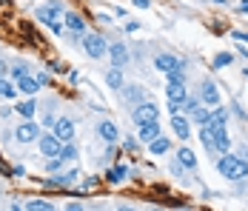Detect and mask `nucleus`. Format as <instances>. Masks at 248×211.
<instances>
[{
    "label": "nucleus",
    "mask_w": 248,
    "mask_h": 211,
    "mask_svg": "<svg viewBox=\"0 0 248 211\" xmlns=\"http://www.w3.org/2000/svg\"><path fill=\"white\" fill-rule=\"evenodd\" d=\"M6 71H9V66H6V63L0 60V77H6Z\"/></svg>",
    "instance_id": "40"
},
{
    "label": "nucleus",
    "mask_w": 248,
    "mask_h": 211,
    "mask_svg": "<svg viewBox=\"0 0 248 211\" xmlns=\"http://www.w3.org/2000/svg\"><path fill=\"white\" fill-rule=\"evenodd\" d=\"M63 23L69 26V32H75V34H86V23H83V17L77 12H66L63 15Z\"/></svg>",
    "instance_id": "12"
},
{
    "label": "nucleus",
    "mask_w": 248,
    "mask_h": 211,
    "mask_svg": "<svg viewBox=\"0 0 248 211\" xmlns=\"http://www.w3.org/2000/svg\"><path fill=\"white\" fill-rule=\"evenodd\" d=\"M217 168H220V174H223L225 180H246L248 177V163L246 160H240V157H234L231 151L220 157Z\"/></svg>",
    "instance_id": "1"
},
{
    "label": "nucleus",
    "mask_w": 248,
    "mask_h": 211,
    "mask_svg": "<svg viewBox=\"0 0 248 211\" xmlns=\"http://www.w3.org/2000/svg\"><path fill=\"white\" fill-rule=\"evenodd\" d=\"M231 63H234V54L231 51H220L214 57V69H223V66H231Z\"/></svg>",
    "instance_id": "27"
},
{
    "label": "nucleus",
    "mask_w": 248,
    "mask_h": 211,
    "mask_svg": "<svg viewBox=\"0 0 248 211\" xmlns=\"http://www.w3.org/2000/svg\"><path fill=\"white\" fill-rule=\"evenodd\" d=\"M154 66L163 71V74H169V83H183V60L180 57H174V54H157L154 57Z\"/></svg>",
    "instance_id": "2"
},
{
    "label": "nucleus",
    "mask_w": 248,
    "mask_h": 211,
    "mask_svg": "<svg viewBox=\"0 0 248 211\" xmlns=\"http://www.w3.org/2000/svg\"><path fill=\"white\" fill-rule=\"evenodd\" d=\"M234 40H240V43H248V34H246V32H234Z\"/></svg>",
    "instance_id": "35"
},
{
    "label": "nucleus",
    "mask_w": 248,
    "mask_h": 211,
    "mask_svg": "<svg viewBox=\"0 0 248 211\" xmlns=\"http://www.w3.org/2000/svg\"><path fill=\"white\" fill-rule=\"evenodd\" d=\"M108 57H111L114 69H123L125 63H128V49L123 43H114V46H108Z\"/></svg>",
    "instance_id": "10"
},
{
    "label": "nucleus",
    "mask_w": 248,
    "mask_h": 211,
    "mask_svg": "<svg viewBox=\"0 0 248 211\" xmlns=\"http://www.w3.org/2000/svg\"><path fill=\"white\" fill-rule=\"evenodd\" d=\"M26 74H29L26 63H15V66H12V80H15V83H17V80H23Z\"/></svg>",
    "instance_id": "31"
},
{
    "label": "nucleus",
    "mask_w": 248,
    "mask_h": 211,
    "mask_svg": "<svg viewBox=\"0 0 248 211\" xmlns=\"http://www.w3.org/2000/svg\"><path fill=\"white\" fill-rule=\"evenodd\" d=\"M154 211H160V209H154Z\"/></svg>",
    "instance_id": "45"
},
{
    "label": "nucleus",
    "mask_w": 248,
    "mask_h": 211,
    "mask_svg": "<svg viewBox=\"0 0 248 211\" xmlns=\"http://www.w3.org/2000/svg\"><path fill=\"white\" fill-rule=\"evenodd\" d=\"M12 211H23V209H20V206H12Z\"/></svg>",
    "instance_id": "42"
},
{
    "label": "nucleus",
    "mask_w": 248,
    "mask_h": 211,
    "mask_svg": "<svg viewBox=\"0 0 248 211\" xmlns=\"http://www.w3.org/2000/svg\"><path fill=\"white\" fill-rule=\"evenodd\" d=\"M157 120H160V106H154V103L134 106V123H137V129L140 126H149V123H157Z\"/></svg>",
    "instance_id": "4"
},
{
    "label": "nucleus",
    "mask_w": 248,
    "mask_h": 211,
    "mask_svg": "<svg viewBox=\"0 0 248 211\" xmlns=\"http://www.w3.org/2000/svg\"><path fill=\"white\" fill-rule=\"evenodd\" d=\"M34 80H37V86H46V83H49V74H37Z\"/></svg>",
    "instance_id": "37"
},
{
    "label": "nucleus",
    "mask_w": 248,
    "mask_h": 211,
    "mask_svg": "<svg viewBox=\"0 0 248 211\" xmlns=\"http://www.w3.org/2000/svg\"><path fill=\"white\" fill-rule=\"evenodd\" d=\"M15 137H17V143H34L40 137V129H37L34 120H23V123L15 129Z\"/></svg>",
    "instance_id": "6"
},
{
    "label": "nucleus",
    "mask_w": 248,
    "mask_h": 211,
    "mask_svg": "<svg viewBox=\"0 0 248 211\" xmlns=\"http://www.w3.org/2000/svg\"><path fill=\"white\" fill-rule=\"evenodd\" d=\"M228 148H231V140H228V131L220 129V131H214V151H220V154H228Z\"/></svg>",
    "instance_id": "16"
},
{
    "label": "nucleus",
    "mask_w": 248,
    "mask_h": 211,
    "mask_svg": "<svg viewBox=\"0 0 248 211\" xmlns=\"http://www.w3.org/2000/svg\"><path fill=\"white\" fill-rule=\"evenodd\" d=\"M123 100L125 103H143V89H137V86H125L123 89Z\"/></svg>",
    "instance_id": "20"
},
{
    "label": "nucleus",
    "mask_w": 248,
    "mask_h": 211,
    "mask_svg": "<svg viewBox=\"0 0 248 211\" xmlns=\"http://www.w3.org/2000/svg\"><path fill=\"white\" fill-rule=\"evenodd\" d=\"M240 12H243V15H248V0H243V6H240Z\"/></svg>",
    "instance_id": "41"
},
{
    "label": "nucleus",
    "mask_w": 248,
    "mask_h": 211,
    "mask_svg": "<svg viewBox=\"0 0 248 211\" xmlns=\"http://www.w3.org/2000/svg\"><path fill=\"white\" fill-rule=\"evenodd\" d=\"M125 174H128V168H125V165H114V168H108L106 180H108V183H123Z\"/></svg>",
    "instance_id": "21"
},
{
    "label": "nucleus",
    "mask_w": 248,
    "mask_h": 211,
    "mask_svg": "<svg viewBox=\"0 0 248 211\" xmlns=\"http://www.w3.org/2000/svg\"><path fill=\"white\" fill-rule=\"evenodd\" d=\"M106 86H108V89H123V71L111 66L108 74H106Z\"/></svg>",
    "instance_id": "18"
},
{
    "label": "nucleus",
    "mask_w": 248,
    "mask_h": 211,
    "mask_svg": "<svg viewBox=\"0 0 248 211\" xmlns=\"http://www.w3.org/2000/svg\"><path fill=\"white\" fill-rule=\"evenodd\" d=\"M131 3H134V6H140V9H149V6H151V0H131Z\"/></svg>",
    "instance_id": "38"
},
{
    "label": "nucleus",
    "mask_w": 248,
    "mask_h": 211,
    "mask_svg": "<svg viewBox=\"0 0 248 211\" xmlns=\"http://www.w3.org/2000/svg\"><path fill=\"white\" fill-rule=\"evenodd\" d=\"M137 134H140V140H143V143L157 140V137H160V120H157V123H149V126H140V129H137Z\"/></svg>",
    "instance_id": "14"
},
{
    "label": "nucleus",
    "mask_w": 248,
    "mask_h": 211,
    "mask_svg": "<svg viewBox=\"0 0 248 211\" xmlns=\"http://www.w3.org/2000/svg\"><path fill=\"white\" fill-rule=\"evenodd\" d=\"M37 146H40V154L49 157V160L60 157V148H63V143L57 140L54 134H40V137H37Z\"/></svg>",
    "instance_id": "5"
},
{
    "label": "nucleus",
    "mask_w": 248,
    "mask_h": 211,
    "mask_svg": "<svg viewBox=\"0 0 248 211\" xmlns=\"http://www.w3.org/2000/svg\"><path fill=\"white\" fill-rule=\"evenodd\" d=\"M171 129H174V134H177L180 140H188V134H191V120L186 117V114H174Z\"/></svg>",
    "instance_id": "9"
},
{
    "label": "nucleus",
    "mask_w": 248,
    "mask_h": 211,
    "mask_svg": "<svg viewBox=\"0 0 248 211\" xmlns=\"http://www.w3.org/2000/svg\"><path fill=\"white\" fill-rule=\"evenodd\" d=\"M200 100H202V106L205 109H211V106H217L220 103V89H217V83L214 80H202V86H200Z\"/></svg>",
    "instance_id": "7"
},
{
    "label": "nucleus",
    "mask_w": 248,
    "mask_h": 211,
    "mask_svg": "<svg viewBox=\"0 0 248 211\" xmlns=\"http://www.w3.org/2000/svg\"><path fill=\"white\" fill-rule=\"evenodd\" d=\"M137 29H140L137 20H128V23H125V32H128V34H137Z\"/></svg>",
    "instance_id": "32"
},
{
    "label": "nucleus",
    "mask_w": 248,
    "mask_h": 211,
    "mask_svg": "<svg viewBox=\"0 0 248 211\" xmlns=\"http://www.w3.org/2000/svg\"><path fill=\"white\" fill-rule=\"evenodd\" d=\"M75 157H77V146L75 143H63V148H60V160L69 163V160H75Z\"/></svg>",
    "instance_id": "26"
},
{
    "label": "nucleus",
    "mask_w": 248,
    "mask_h": 211,
    "mask_svg": "<svg viewBox=\"0 0 248 211\" xmlns=\"http://www.w3.org/2000/svg\"><path fill=\"white\" fill-rule=\"evenodd\" d=\"M200 143L205 146V151H214V131H211L208 126H202V129H200Z\"/></svg>",
    "instance_id": "23"
},
{
    "label": "nucleus",
    "mask_w": 248,
    "mask_h": 211,
    "mask_svg": "<svg viewBox=\"0 0 248 211\" xmlns=\"http://www.w3.org/2000/svg\"><path fill=\"white\" fill-rule=\"evenodd\" d=\"M191 117H194V123H200V126H208V120H211V109L197 106V109L191 112Z\"/></svg>",
    "instance_id": "24"
},
{
    "label": "nucleus",
    "mask_w": 248,
    "mask_h": 211,
    "mask_svg": "<svg viewBox=\"0 0 248 211\" xmlns=\"http://www.w3.org/2000/svg\"><path fill=\"white\" fill-rule=\"evenodd\" d=\"M66 211H83V206H80V203H69V206H66Z\"/></svg>",
    "instance_id": "39"
},
{
    "label": "nucleus",
    "mask_w": 248,
    "mask_h": 211,
    "mask_svg": "<svg viewBox=\"0 0 248 211\" xmlns=\"http://www.w3.org/2000/svg\"><path fill=\"white\" fill-rule=\"evenodd\" d=\"M169 148H171V146H169V140H166L163 134H160L157 140H151V143H149V151H151V154H166Z\"/></svg>",
    "instance_id": "22"
},
{
    "label": "nucleus",
    "mask_w": 248,
    "mask_h": 211,
    "mask_svg": "<svg viewBox=\"0 0 248 211\" xmlns=\"http://www.w3.org/2000/svg\"><path fill=\"white\" fill-rule=\"evenodd\" d=\"M75 180H77L75 168H72V171H66V174H57V177H54V183H57V186H72Z\"/></svg>",
    "instance_id": "28"
},
{
    "label": "nucleus",
    "mask_w": 248,
    "mask_h": 211,
    "mask_svg": "<svg viewBox=\"0 0 248 211\" xmlns=\"http://www.w3.org/2000/svg\"><path fill=\"white\" fill-rule=\"evenodd\" d=\"M166 94H169V100L177 103V106H183V103H186V97H188V92H186V86H183V83H169Z\"/></svg>",
    "instance_id": "13"
},
{
    "label": "nucleus",
    "mask_w": 248,
    "mask_h": 211,
    "mask_svg": "<svg viewBox=\"0 0 248 211\" xmlns=\"http://www.w3.org/2000/svg\"><path fill=\"white\" fill-rule=\"evenodd\" d=\"M37 20H43L46 26H51L54 20H57V15H54V12H51L49 6H46V9H37Z\"/></svg>",
    "instance_id": "30"
},
{
    "label": "nucleus",
    "mask_w": 248,
    "mask_h": 211,
    "mask_svg": "<svg viewBox=\"0 0 248 211\" xmlns=\"http://www.w3.org/2000/svg\"><path fill=\"white\" fill-rule=\"evenodd\" d=\"M60 165H63V160H60V157H54V160H49V165H46V168H49V171H57Z\"/></svg>",
    "instance_id": "33"
},
{
    "label": "nucleus",
    "mask_w": 248,
    "mask_h": 211,
    "mask_svg": "<svg viewBox=\"0 0 248 211\" xmlns=\"http://www.w3.org/2000/svg\"><path fill=\"white\" fill-rule=\"evenodd\" d=\"M49 29L54 32V34H63V23H60V20H54V23H51Z\"/></svg>",
    "instance_id": "34"
},
{
    "label": "nucleus",
    "mask_w": 248,
    "mask_h": 211,
    "mask_svg": "<svg viewBox=\"0 0 248 211\" xmlns=\"http://www.w3.org/2000/svg\"><path fill=\"white\" fill-rule=\"evenodd\" d=\"M15 89H17V92H20V94H26V97H31V94L37 92L40 86H37V80H34L31 74H26L23 80H17V86H15Z\"/></svg>",
    "instance_id": "15"
},
{
    "label": "nucleus",
    "mask_w": 248,
    "mask_h": 211,
    "mask_svg": "<svg viewBox=\"0 0 248 211\" xmlns=\"http://www.w3.org/2000/svg\"><path fill=\"white\" fill-rule=\"evenodd\" d=\"M214 3H225V0H214Z\"/></svg>",
    "instance_id": "44"
},
{
    "label": "nucleus",
    "mask_w": 248,
    "mask_h": 211,
    "mask_svg": "<svg viewBox=\"0 0 248 211\" xmlns=\"http://www.w3.org/2000/svg\"><path fill=\"white\" fill-rule=\"evenodd\" d=\"M54 137L60 143H72V137H75V120H69V117L54 120Z\"/></svg>",
    "instance_id": "8"
},
{
    "label": "nucleus",
    "mask_w": 248,
    "mask_h": 211,
    "mask_svg": "<svg viewBox=\"0 0 248 211\" xmlns=\"http://www.w3.org/2000/svg\"><path fill=\"white\" fill-rule=\"evenodd\" d=\"M0 97H3V100H15V97H17V89H15L6 77H0Z\"/></svg>",
    "instance_id": "25"
},
{
    "label": "nucleus",
    "mask_w": 248,
    "mask_h": 211,
    "mask_svg": "<svg viewBox=\"0 0 248 211\" xmlns=\"http://www.w3.org/2000/svg\"><path fill=\"white\" fill-rule=\"evenodd\" d=\"M177 160L183 163V168H197V154H194L191 148H186V146L177 151Z\"/></svg>",
    "instance_id": "17"
},
{
    "label": "nucleus",
    "mask_w": 248,
    "mask_h": 211,
    "mask_svg": "<svg viewBox=\"0 0 248 211\" xmlns=\"http://www.w3.org/2000/svg\"><path fill=\"white\" fill-rule=\"evenodd\" d=\"M83 49L92 60H100L103 54H108V43L103 34H83Z\"/></svg>",
    "instance_id": "3"
},
{
    "label": "nucleus",
    "mask_w": 248,
    "mask_h": 211,
    "mask_svg": "<svg viewBox=\"0 0 248 211\" xmlns=\"http://www.w3.org/2000/svg\"><path fill=\"white\" fill-rule=\"evenodd\" d=\"M117 211H134V209H117Z\"/></svg>",
    "instance_id": "43"
},
{
    "label": "nucleus",
    "mask_w": 248,
    "mask_h": 211,
    "mask_svg": "<svg viewBox=\"0 0 248 211\" xmlns=\"http://www.w3.org/2000/svg\"><path fill=\"white\" fill-rule=\"evenodd\" d=\"M97 134H100L106 143H117V137H120V131H117V126H114L111 120H100Z\"/></svg>",
    "instance_id": "11"
},
{
    "label": "nucleus",
    "mask_w": 248,
    "mask_h": 211,
    "mask_svg": "<svg viewBox=\"0 0 248 211\" xmlns=\"http://www.w3.org/2000/svg\"><path fill=\"white\" fill-rule=\"evenodd\" d=\"M26 211H54V209H51L46 200H29L26 203Z\"/></svg>",
    "instance_id": "29"
},
{
    "label": "nucleus",
    "mask_w": 248,
    "mask_h": 211,
    "mask_svg": "<svg viewBox=\"0 0 248 211\" xmlns=\"http://www.w3.org/2000/svg\"><path fill=\"white\" fill-rule=\"evenodd\" d=\"M97 186V180H94V177H89V180H86V183H83V188H86V191H92V188Z\"/></svg>",
    "instance_id": "36"
},
{
    "label": "nucleus",
    "mask_w": 248,
    "mask_h": 211,
    "mask_svg": "<svg viewBox=\"0 0 248 211\" xmlns=\"http://www.w3.org/2000/svg\"><path fill=\"white\" fill-rule=\"evenodd\" d=\"M34 109H37V103H34L31 97H29V100H23V103H17V114H20L23 120H31V117H34Z\"/></svg>",
    "instance_id": "19"
}]
</instances>
